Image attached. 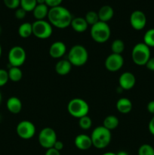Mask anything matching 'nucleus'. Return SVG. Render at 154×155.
I'll return each mask as SVG.
<instances>
[{
	"instance_id": "nucleus-9",
	"label": "nucleus",
	"mask_w": 154,
	"mask_h": 155,
	"mask_svg": "<svg viewBox=\"0 0 154 155\" xmlns=\"http://www.w3.org/2000/svg\"><path fill=\"white\" fill-rule=\"evenodd\" d=\"M27 58V54L23 47L16 45L12 47L8 52V59L11 67L20 68L25 62Z\"/></svg>"
},
{
	"instance_id": "nucleus-12",
	"label": "nucleus",
	"mask_w": 154,
	"mask_h": 155,
	"mask_svg": "<svg viewBox=\"0 0 154 155\" xmlns=\"http://www.w3.org/2000/svg\"><path fill=\"white\" fill-rule=\"evenodd\" d=\"M130 24L135 30H143L146 24V15L141 11H134L130 16Z\"/></svg>"
},
{
	"instance_id": "nucleus-46",
	"label": "nucleus",
	"mask_w": 154,
	"mask_h": 155,
	"mask_svg": "<svg viewBox=\"0 0 154 155\" xmlns=\"http://www.w3.org/2000/svg\"><path fill=\"white\" fill-rule=\"evenodd\" d=\"M0 120H1V115H0Z\"/></svg>"
},
{
	"instance_id": "nucleus-44",
	"label": "nucleus",
	"mask_w": 154,
	"mask_h": 155,
	"mask_svg": "<svg viewBox=\"0 0 154 155\" xmlns=\"http://www.w3.org/2000/svg\"><path fill=\"white\" fill-rule=\"evenodd\" d=\"M1 101H2V94L1 92H0V103H1Z\"/></svg>"
},
{
	"instance_id": "nucleus-10",
	"label": "nucleus",
	"mask_w": 154,
	"mask_h": 155,
	"mask_svg": "<svg viewBox=\"0 0 154 155\" xmlns=\"http://www.w3.org/2000/svg\"><path fill=\"white\" fill-rule=\"evenodd\" d=\"M36 127L34 124L29 120H22L18 124L16 132L18 136L23 139H30L35 136Z\"/></svg>"
},
{
	"instance_id": "nucleus-42",
	"label": "nucleus",
	"mask_w": 154,
	"mask_h": 155,
	"mask_svg": "<svg viewBox=\"0 0 154 155\" xmlns=\"http://www.w3.org/2000/svg\"><path fill=\"white\" fill-rule=\"evenodd\" d=\"M102 155H116V154L113 152H106L104 153V154H103Z\"/></svg>"
},
{
	"instance_id": "nucleus-34",
	"label": "nucleus",
	"mask_w": 154,
	"mask_h": 155,
	"mask_svg": "<svg viewBox=\"0 0 154 155\" xmlns=\"http://www.w3.org/2000/svg\"><path fill=\"white\" fill-rule=\"evenodd\" d=\"M63 0H45V5L48 8H54L57 6H60Z\"/></svg>"
},
{
	"instance_id": "nucleus-7",
	"label": "nucleus",
	"mask_w": 154,
	"mask_h": 155,
	"mask_svg": "<svg viewBox=\"0 0 154 155\" xmlns=\"http://www.w3.org/2000/svg\"><path fill=\"white\" fill-rule=\"evenodd\" d=\"M32 25H33V34L38 39H48L52 35V25L48 21L45 20L36 21L32 24Z\"/></svg>"
},
{
	"instance_id": "nucleus-1",
	"label": "nucleus",
	"mask_w": 154,
	"mask_h": 155,
	"mask_svg": "<svg viewBox=\"0 0 154 155\" xmlns=\"http://www.w3.org/2000/svg\"><path fill=\"white\" fill-rule=\"evenodd\" d=\"M48 19V22L54 27L64 29L70 26L72 16L67 8L60 5L49 8Z\"/></svg>"
},
{
	"instance_id": "nucleus-11",
	"label": "nucleus",
	"mask_w": 154,
	"mask_h": 155,
	"mask_svg": "<svg viewBox=\"0 0 154 155\" xmlns=\"http://www.w3.org/2000/svg\"><path fill=\"white\" fill-rule=\"evenodd\" d=\"M124 64V58L122 54L112 53L106 58L104 65L107 71L110 72H116L122 68Z\"/></svg>"
},
{
	"instance_id": "nucleus-32",
	"label": "nucleus",
	"mask_w": 154,
	"mask_h": 155,
	"mask_svg": "<svg viewBox=\"0 0 154 155\" xmlns=\"http://www.w3.org/2000/svg\"><path fill=\"white\" fill-rule=\"evenodd\" d=\"M9 80L8 71L4 69H0V87L4 86Z\"/></svg>"
},
{
	"instance_id": "nucleus-14",
	"label": "nucleus",
	"mask_w": 154,
	"mask_h": 155,
	"mask_svg": "<svg viewBox=\"0 0 154 155\" xmlns=\"http://www.w3.org/2000/svg\"><path fill=\"white\" fill-rule=\"evenodd\" d=\"M66 51L65 43L61 41H56L52 43L49 48V54L53 58H60L63 57Z\"/></svg>"
},
{
	"instance_id": "nucleus-6",
	"label": "nucleus",
	"mask_w": 154,
	"mask_h": 155,
	"mask_svg": "<svg viewBox=\"0 0 154 155\" xmlns=\"http://www.w3.org/2000/svg\"><path fill=\"white\" fill-rule=\"evenodd\" d=\"M131 58L135 64L139 66L146 65L150 58V49L143 42L136 44L131 51Z\"/></svg>"
},
{
	"instance_id": "nucleus-30",
	"label": "nucleus",
	"mask_w": 154,
	"mask_h": 155,
	"mask_svg": "<svg viewBox=\"0 0 154 155\" xmlns=\"http://www.w3.org/2000/svg\"><path fill=\"white\" fill-rule=\"evenodd\" d=\"M138 155H154V148L148 144H143L139 148Z\"/></svg>"
},
{
	"instance_id": "nucleus-43",
	"label": "nucleus",
	"mask_w": 154,
	"mask_h": 155,
	"mask_svg": "<svg viewBox=\"0 0 154 155\" xmlns=\"http://www.w3.org/2000/svg\"><path fill=\"white\" fill-rule=\"evenodd\" d=\"M2 56V47H1V45H0V58H1Z\"/></svg>"
},
{
	"instance_id": "nucleus-18",
	"label": "nucleus",
	"mask_w": 154,
	"mask_h": 155,
	"mask_svg": "<svg viewBox=\"0 0 154 155\" xmlns=\"http://www.w3.org/2000/svg\"><path fill=\"white\" fill-rule=\"evenodd\" d=\"M70 26L74 31L77 32V33H83L87 30L88 24L86 22L85 18L78 17V18H72Z\"/></svg>"
},
{
	"instance_id": "nucleus-15",
	"label": "nucleus",
	"mask_w": 154,
	"mask_h": 155,
	"mask_svg": "<svg viewBox=\"0 0 154 155\" xmlns=\"http://www.w3.org/2000/svg\"><path fill=\"white\" fill-rule=\"evenodd\" d=\"M74 144L78 149L82 150V151H86V150L89 149L91 146H93L91 136L85 134L78 135L75 138Z\"/></svg>"
},
{
	"instance_id": "nucleus-40",
	"label": "nucleus",
	"mask_w": 154,
	"mask_h": 155,
	"mask_svg": "<svg viewBox=\"0 0 154 155\" xmlns=\"http://www.w3.org/2000/svg\"><path fill=\"white\" fill-rule=\"evenodd\" d=\"M116 155H128V154L127 152H125V151H121L119 152L116 153Z\"/></svg>"
},
{
	"instance_id": "nucleus-19",
	"label": "nucleus",
	"mask_w": 154,
	"mask_h": 155,
	"mask_svg": "<svg viewBox=\"0 0 154 155\" xmlns=\"http://www.w3.org/2000/svg\"><path fill=\"white\" fill-rule=\"evenodd\" d=\"M116 109L119 113L126 114L132 110V103L128 98H119L116 102Z\"/></svg>"
},
{
	"instance_id": "nucleus-41",
	"label": "nucleus",
	"mask_w": 154,
	"mask_h": 155,
	"mask_svg": "<svg viewBox=\"0 0 154 155\" xmlns=\"http://www.w3.org/2000/svg\"><path fill=\"white\" fill-rule=\"evenodd\" d=\"M37 5H42L45 4V0H36Z\"/></svg>"
},
{
	"instance_id": "nucleus-37",
	"label": "nucleus",
	"mask_w": 154,
	"mask_h": 155,
	"mask_svg": "<svg viewBox=\"0 0 154 155\" xmlns=\"http://www.w3.org/2000/svg\"><path fill=\"white\" fill-rule=\"evenodd\" d=\"M63 146H64V145H63V143L61 142V141L57 140V142H55V144L54 145V147H53V148H55V149L57 150V151H60L63 148Z\"/></svg>"
},
{
	"instance_id": "nucleus-16",
	"label": "nucleus",
	"mask_w": 154,
	"mask_h": 155,
	"mask_svg": "<svg viewBox=\"0 0 154 155\" xmlns=\"http://www.w3.org/2000/svg\"><path fill=\"white\" fill-rule=\"evenodd\" d=\"M22 102L18 97H11L6 102V107L9 112L14 114L20 113L22 110Z\"/></svg>"
},
{
	"instance_id": "nucleus-39",
	"label": "nucleus",
	"mask_w": 154,
	"mask_h": 155,
	"mask_svg": "<svg viewBox=\"0 0 154 155\" xmlns=\"http://www.w3.org/2000/svg\"><path fill=\"white\" fill-rule=\"evenodd\" d=\"M147 110L149 113L154 114V101H151L148 103Z\"/></svg>"
},
{
	"instance_id": "nucleus-2",
	"label": "nucleus",
	"mask_w": 154,
	"mask_h": 155,
	"mask_svg": "<svg viewBox=\"0 0 154 155\" xmlns=\"http://www.w3.org/2000/svg\"><path fill=\"white\" fill-rule=\"evenodd\" d=\"M111 133L104 126H98L91 135L92 145L98 149H104L111 142Z\"/></svg>"
},
{
	"instance_id": "nucleus-3",
	"label": "nucleus",
	"mask_w": 154,
	"mask_h": 155,
	"mask_svg": "<svg viewBox=\"0 0 154 155\" xmlns=\"http://www.w3.org/2000/svg\"><path fill=\"white\" fill-rule=\"evenodd\" d=\"M88 59V52L82 45H75L71 48L68 54L67 60L72 66L82 67L86 64Z\"/></svg>"
},
{
	"instance_id": "nucleus-36",
	"label": "nucleus",
	"mask_w": 154,
	"mask_h": 155,
	"mask_svg": "<svg viewBox=\"0 0 154 155\" xmlns=\"http://www.w3.org/2000/svg\"><path fill=\"white\" fill-rule=\"evenodd\" d=\"M146 67L149 71H154V58H150L147 63L146 64Z\"/></svg>"
},
{
	"instance_id": "nucleus-17",
	"label": "nucleus",
	"mask_w": 154,
	"mask_h": 155,
	"mask_svg": "<svg viewBox=\"0 0 154 155\" xmlns=\"http://www.w3.org/2000/svg\"><path fill=\"white\" fill-rule=\"evenodd\" d=\"M98 15L100 21L107 23L113 18L114 11H113V8L111 6L104 5L99 9V11L98 12Z\"/></svg>"
},
{
	"instance_id": "nucleus-27",
	"label": "nucleus",
	"mask_w": 154,
	"mask_h": 155,
	"mask_svg": "<svg viewBox=\"0 0 154 155\" xmlns=\"http://www.w3.org/2000/svg\"><path fill=\"white\" fill-rule=\"evenodd\" d=\"M37 5L36 0H21V8L27 12H33Z\"/></svg>"
},
{
	"instance_id": "nucleus-8",
	"label": "nucleus",
	"mask_w": 154,
	"mask_h": 155,
	"mask_svg": "<svg viewBox=\"0 0 154 155\" xmlns=\"http://www.w3.org/2000/svg\"><path fill=\"white\" fill-rule=\"evenodd\" d=\"M39 145L44 148H51L57 142V134L51 127H45L40 131L38 137Z\"/></svg>"
},
{
	"instance_id": "nucleus-38",
	"label": "nucleus",
	"mask_w": 154,
	"mask_h": 155,
	"mask_svg": "<svg viewBox=\"0 0 154 155\" xmlns=\"http://www.w3.org/2000/svg\"><path fill=\"white\" fill-rule=\"evenodd\" d=\"M148 128H149V133L154 136V116H153V117L150 120V121H149Z\"/></svg>"
},
{
	"instance_id": "nucleus-20",
	"label": "nucleus",
	"mask_w": 154,
	"mask_h": 155,
	"mask_svg": "<svg viewBox=\"0 0 154 155\" xmlns=\"http://www.w3.org/2000/svg\"><path fill=\"white\" fill-rule=\"evenodd\" d=\"M72 66V65L68 60H60L56 64L55 71L59 75L65 76L70 72Z\"/></svg>"
},
{
	"instance_id": "nucleus-33",
	"label": "nucleus",
	"mask_w": 154,
	"mask_h": 155,
	"mask_svg": "<svg viewBox=\"0 0 154 155\" xmlns=\"http://www.w3.org/2000/svg\"><path fill=\"white\" fill-rule=\"evenodd\" d=\"M26 15H27V12H26L25 10H24L22 8H18L16 9V11H15L14 15L15 18H16L17 19H24L26 17Z\"/></svg>"
},
{
	"instance_id": "nucleus-26",
	"label": "nucleus",
	"mask_w": 154,
	"mask_h": 155,
	"mask_svg": "<svg viewBox=\"0 0 154 155\" xmlns=\"http://www.w3.org/2000/svg\"><path fill=\"white\" fill-rule=\"evenodd\" d=\"M143 43L148 47H154V28L149 29L143 36Z\"/></svg>"
},
{
	"instance_id": "nucleus-23",
	"label": "nucleus",
	"mask_w": 154,
	"mask_h": 155,
	"mask_svg": "<svg viewBox=\"0 0 154 155\" xmlns=\"http://www.w3.org/2000/svg\"><path fill=\"white\" fill-rule=\"evenodd\" d=\"M119 124V119L116 116H113V115H109V116H107V117H105L104 123H103V126L105 128H107V130H110V131L117 128Z\"/></svg>"
},
{
	"instance_id": "nucleus-25",
	"label": "nucleus",
	"mask_w": 154,
	"mask_h": 155,
	"mask_svg": "<svg viewBox=\"0 0 154 155\" xmlns=\"http://www.w3.org/2000/svg\"><path fill=\"white\" fill-rule=\"evenodd\" d=\"M111 50L114 54H121L125 50V43L121 39H116L112 42Z\"/></svg>"
},
{
	"instance_id": "nucleus-21",
	"label": "nucleus",
	"mask_w": 154,
	"mask_h": 155,
	"mask_svg": "<svg viewBox=\"0 0 154 155\" xmlns=\"http://www.w3.org/2000/svg\"><path fill=\"white\" fill-rule=\"evenodd\" d=\"M48 12H49V8L45 4L37 5L34 10L33 11V14L36 21H40V20H44L46 17H48Z\"/></svg>"
},
{
	"instance_id": "nucleus-31",
	"label": "nucleus",
	"mask_w": 154,
	"mask_h": 155,
	"mask_svg": "<svg viewBox=\"0 0 154 155\" xmlns=\"http://www.w3.org/2000/svg\"><path fill=\"white\" fill-rule=\"evenodd\" d=\"M3 2L9 9H18L21 5V0H3Z\"/></svg>"
},
{
	"instance_id": "nucleus-35",
	"label": "nucleus",
	"mask_w": 154,
	"mask_h": 155,
	"mask_svg": "<svg viewBox=\"0 0 154 155\" xmlns=\"http://www.w3.org/2000/svg\"><path fill=\"white\" fill-rule=\"evenodd\" d=\"M45 155H60V151L56 150L55 148H51L47 149L46 152H45Z\"/></svg>"
},
{
	"instance_id": "nucleus-13",
	"label": "nucleus",
	"mask_w": 154,
	"mask_h": 155,
	"mask_svg": "<svg viewBox=\"0 0 154 155\" xmlns=\"http://www.w3.org/2000/svg\"><path fill=\"white\" fill-rule=\"evenodd\" d=\"M136 83V79L134 74L131 72H125L122 74L119 79V86L123 90H129L132 89Z\"/></svg>"
},
{
	"instance_id": "nucleus-5",
	"label": "nucleus",
	"mask_w": 154,
	"mask_h": 155,
	"mask_svg": "<svg viewBox=\"0 0 154 155\" xmlns=\"http://www.w3.org/2000/svg\"><path fill=\"white\" fill-rule=\"evenodd\" d=\"M67 110L71 116L79 119L87 116L89 112V105L82 98H75L68 103Z\"/></svg>"
},
{
	"instance_id": "nucleus-29",
	"label": "nucleus",
	"mask_w": 154,
	"mask_h": 155,
	"mask_svg": "<svg viewBox=\"0 0 154 155\" xmlns=\"http://www.w3.org/2000/svg\"><path fill=\"white\" fill-rule=\"evenodd\" d=\"M79 125L80 128L82 129V130H89V129L91 127V119L88 115L87 116L82 117L79 118Z\"/></svg>"
},
{
	"instance_id": "nucleus-4",
	"label": "nucleus",
	"mask_w": 154,
	"mask_h": 155,
	"mask_svg": "<svg viewBox=\"0 0 154 155\" xmlns=\"http://www.w3.org/2000/svg\"><path fill=\"white\" fill-rule=\"evenodd\" d=\"M111 35L110 26L107 23L98 21L91 27V36L95 42L104 43L107 42Z\"/></svg>"
},
{
	"instance_id": "nucleus-45",
	"label": "nucleus",
	"mask_w": 154,
	"mask_h": 155,
	"mask_svg": "<svg viewBox=\"0 0 154 155\" xmlns=\"http://www.w3.org/2000/svg\"><path fill=\"white\" fill-rule=\"evenodd\" d=\"M1 31H2V30H1V27H0V33H1Z\"/></svg>"
},
{
	"instance_id": "nucleus-28",
	"label": "nucleus",
	"mask_w": 154,
	"mask_h": 155,
	"mask_svg": "<svg viewBox=\"0 0 154 155\" xmlns=\"http://www.w3.org/2000/svg\"><path fill=\"white\" fill-rule=\"evenodd\" d=\"M86 22L88 23V25H94L96 23H98L99 21V18H98V12H95L94 11H90L86 13L85 17Z\"/></svg>"
},
{
	"instance_id": "nucleus-22",
	"label": "nucleus",
	"mask_w": 154,
	"mask_h": 155,
	"mask_svg": "<svg viewBox=\"0 0 154 155\" xmlns=\"http://www.w3.org/2000/svg\"><path fill=\"white\" fill-rule=\"evenodd\" d=\"M18 34L24 39L30 37L33 34V25L28 22L23 23L18 28Z\"/></svg>"
},
{
	"instance_id": "nucleus-24",
	"label": "nucleus",
	"mask_w": 154,
	"mask_h": 155,
	"mask_svg": "<svg viewBox=\"0 0 154 155\" xmlns=\"http://www.w3.org/2000/svg\"><path fill=\"white\" fill-rule=\"evenodd\" d=\"M9 80L12 82H18L22 79L23 72L21 68L18 67H11L10 69L8 71Z\"/></svg>"
}]
</instances>
